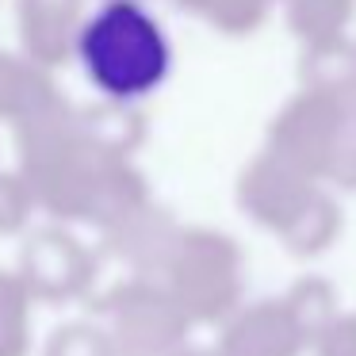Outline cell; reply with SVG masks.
<instances>
[{"label": "cell", "mask_w": 356, "mask_h": 356, "mask_svg": "<svg viewBox=\"0 0 356 356\" xmlns=\"http://www.w3.org/2000/svg\"><path fill=\"white\" fill-rule=\"evenodd\" d=\"M81 65L104 96L134 104L154 96L172 70V47L142 0H108L81 27Z\"/></svg>", "instance_id": "6da1fadb"}, {"label": "cell", "mask_w": 356, "mask_h": 356, "mask_svg": "<svg viewBox=\"0 0 356 356\" xmlns=\"http://www.w3.org/2000/svg\"><path fill=\"white\" fill-rule=\"evenodd\" d=\"M353 131L356 119L341 100L314 92V88H299L272 123L268 149H276L280 157H287L291 165H299L302 172L325 184V172L345 149V142L353 138Z\"/></svg>", "instance_id": "7a4b0ae2"}, {"label": "cell", "mask_w": 356, "mask_h": 356, "mask_svg": "<svg viewBox=\"0 0 356 356\" xmlns=\"http://www.w3.org/2000/svg\"><path fill=\"white\" fill-rule=\"evenodd\" d=\"M318 188H325L322 180L302 172L299 165L280 157L276 149H264V154L249 165L245 180H241V203H245L249 215L261 226L284 234L287 226L299 218V211L314 200Z\"/></svg>", "instance_id": "3957f363"}, {"label": "cell", "mask_w": 356, "mask_h": 356, "mask_svg": "<svg viewBox=\"0 0 356 356\" xmlns=\"http://www.w3.org/2000/svg\"><path fill=\"white\" fill-rule=\"evenodd\" d=\"M310 348V333L295 318L287 299L257 302L234 322L226 356H302Z\"/></svg>", "instance_id": "277c9868"}, {"label": "cell", "mask_w": 356, "mask_h": 356, "mask_svg": "<svg viewBox=\"0 0 356 356\" xmlns=\"http://www.w3.org/2000/svg\"><path fill=\"white\" fill-rule=\"evenodd\" d=\"M302 88L333 96L353 115V104H356V39L353 35L302 47Z\"/></svg>", "instance_id": "5b68a950"}, {"label": "cell", "mask_w": 356, "mask_h": 356, "mask_svg": "<svg viewBox=\"0 0 356 356\" xmlns=\"http://www.w3.org/2000/svg\"><path fill=\"white\" fill-rule=\"evenodd\" d=\"M341 234H345V207H341L333 188H318L314 200L299 211V218H295L280 238H284V245L291 249L295 257H310V261H314V257L330 253V249L337 245Z\"/></svg>", "instance_id": "8992f818"}, {"label": "cell", "mask_w": 356, "mask_h": 356, "mask_svg": "<svg viewBox=\"0 0 356 356\" xmlns=\"http://www.w3.org/2000/svg\"><path fill=\"white\" fill-rule=\"evenodd\" d=\"M284 8H287V24L302 39V47L341 39V35L353 31L356 19V0H284Z\"/></svg>", "instance_id": "52a82bcc"}, {"label": "cell", "mask_w": 356, "mask_h": 356, "mask_svg": "<svg viewBox=\"0 0 356 356\" xmlns=\"http://www.w3.org/2000/svg\"><path fill=\"white\" fill-rule=\"evenodd\" d=\"M284 299L291 302L295 318H299L302 330L310 333V341H314V333L322 330V325H325V322H330V318L341 310L337 287H333L325 276H307V280H299V284H295L291 291L284 295Z\"/></svg>", "instance_id": "ba28073f"}, {"label": "cell", "mask_w": 356, "mask_h": 356, "mask_svg": "<svg viewBox=\"0 0 356 356\" xmlns=\"http://www.w3.org/2000/svg\"><path fill=\"white\" fill-rule=\"evenodd\" d=\"M310 356H356V310H337L314 333Z\"/></svg>", "instance_id": "9c48e42d"}, {"label": "cell", "mask_w": 356, "mask_h": 356, "mask_svg": "<svg viewBox=\"0 0 356 356\" xmlns=\"http://www.w3.org/2000/svg\"><path fill=\"white\" fill-rule=\"evenodd\" d=\"M353 119H356V104H353Z\"/></svg>", "instance_id": "30bf717a"}]
</instances>
